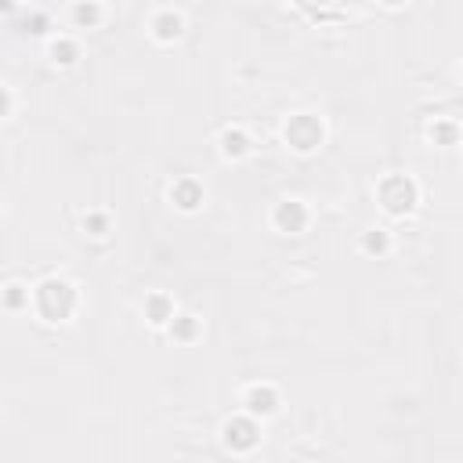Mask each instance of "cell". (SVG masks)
<instances>
[{
	"mask_svg": "<svg viewBox=\"0 0 463 463\" xmlns=\"http://www.w3.org/2000/svg\"><path fill=\"white\" fill-rule=\"evenodd\" d=\"M76 224H80V232L87 239H109L116 232V213L109 206H83Z\"/></svg>",
	"mask_w": 463,
	"mask_h": 463,
	"instance_id": "9a60e30c",
	"label": "cell"
},
{
	"mask_svg": "<svg viewBox=\"0 0 463 463\" xmlns=\"http://www.w3.org/2000/svg\"><path fill=\"white\" fill-rule=\"evenodd\" d=\"M300 14H307V18H315V22H333V18H344L347 11H344V7H311V4H304Z\"/></svg>",
	"mask_w": 463,
	"mask_h": 463,
	"instance_id": "ffe728a7",
	"label": "cell"
},
{
	"mask_svg": "<svg viewBox=\"0 0 463 463\" xmlns=\"http://www.w3.org/2000/svg\"><path fill=\"white\" fill-rule=\"evenodd\" d=\"M184 29H188V18L177 4H152L145 14V33L159 47H174L184 36Z\"/></svg>",
	"mask_w": 463,
	"mask_h": 463,
	"instance_id": "52a82bcc",
	"label": "cell"
},
{
	"mask_svg": "<svg viewBox=\"0 0 463 463\" xmlns=\"http://www.w3.org/2000/svg\"><path fill=\"white\" fill-rule=\"evenodd\" d=\"M213 148H217L221 163L239 166V163H246L257 152V141H253V134H250L246 123H224L217 130V137H213Z\"/></svg>",
	"mask_w": 463,
	"mask_h": 463,
	"instance_id": "9c48e42d",
	"label": "cell"
},
{
	"mask_svg": "<svg viewBox=\"0 0 463 463\" xmlns=\"http://www.w3.org/2000/svg\"><path fill=\"white\" fill-rule=\"evenodd\" d=\"M163 195H166L170 210H177V213H184V217H195V213L206 206V184H203V177H195V174H174V177L166 181Z\"/></svg>",
	"mask_w": 463,
	"mask_h": 463,
	"instance_id": "ba28073f",
	"label": "cell"
},
{
	"mask_svg": "<svg viewBox=\"0 0 463 463\" xmlns=\"http://www.w3.org/2000/svg\"><path fill=\"white\" fill-rule=\"evenodd\" d=\"M282 405H286V394L275 380H250L239 387V412H246L260 423L275 420L282 412Z\"/></svg>",
	"mask_w": 463,
	"mask_h": 463,
	"instance_id": "8992f818",
	"label": "cell"
},
{
	"mask_svg": "<svg viewBox=\"0 0 463 463\" xmlns=\"http://www.w3.org/2000/svg\"><path fill=\"white\" fill-rule=\"evenodd\" d=\"M29 304H33V282H25V279L0 282V311L4 315H29Z\"/></svg>",
	"mask_w": 463,
	"mask_h": 463,
	"instance_id": "2e32d148",
	"label": "cell"
},
{
	"mask_svg": "<svg viewBox=\"0 0 463 463\" xmlns=\"http://www.w3.org/2000/svg\"><path fill=\"white\" fill-rule=\"evenodd\" d=\"M43 54L54 69H76L83 61V40L69 29H54L47 40H43Z\"/></svg>",
	"mask_w": 463,
	"mask_h": 463,
	"instance_id": "8fae6325",
	"label": "cell"
},
{
	"mask_svg": "<svg viewBox=\"0 0 463 463\" xmlns=\"http://www.w3.org/2000/svg\"><path fill=\"white\" fill-rule=\"evenodd\" d=\"M0 221H4V199H0Z\"/></svg>",
	"mask_w": 463,
	"mask_h": 463,
	"instance_id": "7402d4cb",
	"label": "cell"
},
{
	"mask_svg": "<svg viewBox=\"0 0 463 463\" xmlns=\"http://www.w3.org/2000/svg\"><path fill=\"white\" fill-rule=\"evenodd\" d=\"M373 199H376V206H380L383 217H391V221H405V217H412V213L420 210V203H423V188H420V181H416L412 174H405V170H391V174H380V177H376V184H373Z\"/></svg>",
	"mask_w": 463,
	"mask_h": 463,
	"instance_id": "3957f363",
	"label": "cell"
},
{
	"mask_svg": "<svg viewBox=\"0 0 463 463\" xmlns=\"http://www.w3.org/2000/svg\"><path fill=\"white\" fill-rule=\"evenodd\" d=\"M423 137L434 145V148H456L459 145V119L456 116H434L423 130Z\"/></svg>",
	"mask_w": 463,
	"mask_h": 463,
	"instance_id": "e0dca14e",
	"label": "cell"
},
{
	"mask_svg": "<svg viewBox=\"0 0 463 463\" xmlns=\"http://www.w3.org/2000/svg\"><path fill=\"white\" fill-rule=\"evenodd\" d=\"M398 250V239L387 224H369L358 232V253L369 257V260H387L391 253Z\"/></svg>",
	"mask_w": 463,
	"mask_h": 463,
	"instance_id": "5bb4252c",
	"label": "cell"
},
{
	"mask_svg": "<svg viewBox=\"0 0 463 463\" xmlns=\"http://www.w3.org/2000/svg\"><path fill=\"white\" fill-rule=\"evenodd\" d=\"M315 224V206L304 199V195H279L271 206H268V228L275 235H307Z\"/></svg>",
	"mask_w": 463,
	"mask_h": 463,
	"instance_id": "5b68a950",
	"label": "cell"
},
{
	"mask_svg": "<svg viewBox=\"0 0 463 463\" xmlns=\"http://www.w3.org/2000/svg\"><path fill=\"white\" fill-rule=\"evenodd\" d=\"M14 112H18V94H14V87H11V83H4V80H0V123H7Z\"/></svg>",
	"mask_w": 463,
	"mask_h": 463,
	"instance_id": "d6986e66",
	"label": "cell"
},
{
	"mask_svg": "<svg viewBox=\"0 0 463 463\" xmlns=\"http://www.w3.org/2000/svg\"><path fill=\"white\" fill-rule=\"evenodd\" d=\"M18 11L25 14V33H29V36H40V40H47V36L54 33L51 11H43V7H18Z\"/></svg>",
	"mask_w": 463,
	"mask_h": 463,
	"instance_id": "ac0fdd59",
	"label": "cell"
},
{
	"mask_svg": "<svg viewBox=\"0 0 463 463\" xmlns=\"http://www.w3.org/2000/svg\"><path fill=\"white\" fill-rule=\"evenodd\" d=\"M109 18V7L101 0H72L65 7V29L69 33H90V29H101Z\"/></svg>",
	"mask_w": 463,
	"mask_h": 463,
	"instance_id": "7c38bea8",
	"label": "cell"
},
{
	"mask_svg": "<svg viewBox=\"0 0 463 463\" xmlns=\"http://www.w3.org/2000/svg\"><path fill=\"white\" fill-rule=\"evenodd\" d=\"M217 441H221V449H224L228 456L246 459V456H253V452L264 445V423L235 409V412H228V416L221 420Z\"/></svg>",
	"mask_w": 463,
	"mask_h": 463,
	"instance_id": "277c9868",
	"label": "cell"
},
{
	"mask_svg": "<svg viewBox=\"0 0 463 463\" xmlns=\"http://www.w3.org/2000/svg\"><path fill=\"white\" fill-rule=\"evenodd\" d=\"M279 141H282L293 156H300V159L318 156V152L326 148V141H329V123H326V116H318L315 109H293V112H286L282 123H279Z\"/></svg>",
	"mask_w": 463,
	"mask_h": 463,
	"instance_id": "7a4b0ae2",
	"label": "cell"
},
{
	"mask_svg": "<svg viewBox=\"0 0 463 463\" xmlns=\"http://www.w3.org/2000/svg\"><path fill=\"white\" fill-rule=\"evenodd\" d=\"M18 11V4H0V14H14Z\"/></svg>",
	"mask_w": 463,
	"mask_h": 463,
	"instance_id": "44dd1931",
	"label": "cell"
},
{
	"mask_svg": "<svg viewBox=\"0 0 463 463\" xmlns=\"http://www.w3.org/2000/svg\"><path fill=\"white\" fill-rule=\"evenodd\" d=\"M163 336H166L170 344H177V347H192V344H199V340L206 336V322H203V315L181 307V311L170 318V326L163 329Z\"/></svg>",
	"mask_w": 463,
	"mask_h": 463,
	"instance_id": "4fadbf2b",
	"label": "cell"
},
{
	"mask_svg": "<svg viewBox=\"0 0 463 463\" xmlns=\"http://www.w3.org/2000/svg\"><path fill=\"white\" fill-rule=\"evenodd\" d=\"M137 311H141V322H145L148 329L163 333V329L170 326V318L181 311V304H177V297H174L170 289H148V293L141 297Z\"/></svg>",
	"mask_w": 463,
	"mask_h": 463,
	"instance_id": "30bf717a",
	"label": "cell"
},
{
	"mask_svg": "<svg viewBox=\"0 0 463 463\" xmlns=\"http://www.w3.org/2000/svg\"><path fill=\"white\" fill-rule=\"evenodd\" d=\"M83 307V293L69 275H43L33 282L29 315L43 326H69Z\"/></svg>",
	"mask_w": 463,
	"mask_h": 463,
	"instance_id": "6da1fadb",
	"label": "cell"
}]
</instances>
